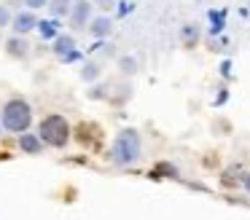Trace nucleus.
<instances>
[{
  "label": "nucleus",
  "mask_w": 250,
  "mask_h": 220,
  "mask_svg": "<svg viewBox=\"0 0 250 220\" xmlns=\"http://www.w3.org/2000/svg\"><path fill=\"white\" fill-rule=\"evenodd\" d=\"M19 148L24 150V153H30V156H35V153H41V148H43V140H41V134H19Z\"/></svg>",
  "instance_id": "6"
},
{
  "label": "nucleus",
  "mask_w": 250,
  "mask_h": 220,
  "mask_svg": "<svg viewBox=\"0 0 250 220\" xmlns=\"http://www.w3.org/2000/svg\"><path fill=\"white\" fill-rule=\"evenodd\" d=\"M3 126L8 129V132L14 134H24L30 129V123H33V107H30L27 100H22V97H14V100H8L6 105H3Z\"/></svg>",
  "instance_id": "1"
},
{
  "label": "nucleus",
  "mask_w": 250,
  "mask_h": 220,
  "mask_svg": "<svg viewBox=\"0 0 250 220\" xmlns=\"http://www.w3.org/2000/svg\"><path fill=\"white\" fill-rule=\"evenodd\" d=\"M110 30H113V21H110L108 16H97V19H92V24H89V32H92L94 38L110 35Z\"/></svg>",
  "instance_id": "8"
},
{
  "label": "nucleus",
  "mask_w": 250,
  "mask_h": 220,
  "mask_svg": "<svg viewBox=\"0 0 250 220\" xmlns=\"http://www.w3.org/2000/svg\"><path fill=\"white\" fill-rule=\"evenodd\" d=\"M73 48H76V40H73L70 35H57V40H54V51L60 54V57H65V54H70Z\"/></svg>",
  "instance_id": "9"
},
{
  "label": "nucleus",
  "mask_w": 250,
  "mask_h": 220,
  "mask_svg": "<svg viewBox=\"0 0 250 220\" xmlns=\"http://www.w3.org/2000/svg\"><path fill=\"white\" fill-rule=\"evenodd\" d=\"M24 3L30 5V11H33V8H43V5L49 3V0H24Z\"/></svg>",
  "instance_id": "16"
},
{
  "label": "nucleus",
  "mask_w": 250,
  "mask_h": 220,
  "mask_svg": "<svg viewBox=\"0 0 250 220\" xmlns=\"http://www.w3.org/2000/svg\"><path fill=\"white\" fill-rule=\"evenodd\" d=\"M38 27H41V35H43V38H54L57 35V30H54L51 21H43V24H38Z\"/></svg>",
  "instance_id": "13"
},
{
  "label": "nucleus",
  "mask_w": 250,
  "mask_h": 220,
  "mask_svg": "<svg viewBox=\"0 0 250 220\" xmlns=\"http://www.w3.org/2000/svg\"><path fill=\"white\" fill-rule=\"evenodd\" d=\"M38 134H41V140H43L46 145H51V148H62V145H67V140H70V126H67L65 116L51 113V116H46L43 121H41Z\"/></svg>",
  "instance_id": "3"
},
{
  "label": "nucleus",
  "mask_w": 250,
  "mask_h": 220,
  "mask_svg": "<svg viewBox=\"0 0 250 220\" xmlns=\"http://www.w3.org/2000/svg\"><path fill=\"white\" fill-rule=\"evenodd\" d=\"M14 21V16H11V11L6 8V5H0V30H3V27H8Z\"/></svg>",
  "instance_id": "11"
},
{
  "label": "nucleus",
  "mask_w": 250,
  "mask_h": 220,
  "mask_svg": "<svg viewBox=\"0 0 250 220\" xmlns=\"http://www.w3.org/2000/svg\"><path fill=\"white\" fill-rule=\"evenodd\" d=\"M140 150H143L140 134H137L135 129H124V132L116 134L113 148H110V159H113L116 164H121V166H129V164H135V161L140 159Z\"/></svg>",
  "instance_id": "2"
},
{
  "label": "nucleus",
  "mask_w": 250,
  "mask_h": 220,
  "mask_svg": "<svg viewBox=\"0 0 250 220\" xmlns=\"http://www.w3.org/2000/svg\"><path fill=\"white\" fill-rule=\"evenodd\" d=\"M121 70H124V73H135V70H137V62H135L132 57H124V59H121Z\"/></svg>",
  "instance_id": "12"
},
{
  "label": "nucleus",
  "mask_w": 250,
  "mask_h": 220,
  "mask_svg": "<svg viewBox=\"0 0 250 220\" xmlns=\"http://www.w3.org/2000/svg\"><path fill=\"white\" fill-rule=\"evenodd\" d=\"M97 75H100L97 64H86V67H83V78H86V80H94Z\"/></svg>",
  "instance_id": "14"
},
{
  "label": "nucleus",
  "mask_w": 250,
  "mask_h": 220,
  "mask_svg": "<svg viewBox=\"0 0 250 220\" xmlns=\"http://www.w3.org/2000/svg\"><path fill=\"white\" fill-rule=\"evenodd\" d=\"M51 14L54 16H70L73 14L70 0H54V3H51Z\"/></svg>",
  "instance_id": "10"
},
{
  "label": "nucleus",
  "mask_w": 250,
  "mask_h": 220,
  "mask_svg": "<svg viewBox=\"0 0 250 220\" xmlns=\"http://www.w3.org/2000/svg\"><path fill=\"white\" fill-rule=\"evenodd\" d=\"M70 21H73V27H78V30H83L86 21L92 24V3H89V0H78V3L73 5Z\"/></svg>",
  "instance_id": "5"
},
{
  "label": "nucleus",
  "mask_w": 250,
  "mask_h": 220,
  "mask_svg": "<svg viewBox=\"0 0 250 220\" xmlns=\"http://www.w3.org/2000/svg\"><path fill=\"white\" fill-rule=\"evenodd\" d=\"M35 27H38V16L33 11H19V14H14V21H11L14 35H27Z\"/></svg>",
  "instance_id": "4"
},
{
  "label": "nucleus",
  "mask_w": 250,
  "mask_h": 220,
  "mask_svg": "<svg viewBox=\"0 0 250 220\" xmlns=\"http://www.w3.org/2000/svg\"><path fill=\"white\" fill-rule=\"evenodd\" d=\"M245 188H248V191H250V175L245 177Z\"/></svg>",
  "instance_id": "17"
},
{
  "label": "nucleus",
  "mask_w": 250,
  "mask_h": 220,
  "mask_svg": "<svg viewBox=\"0 0 250 220\" xmlns=\"http://www.w3.org/2000/svg\"><path fill=\"white\" fill-rule=\"evenodd\" d=\"M6 51L11 54V57L22 59V57H27V51H30V43L24 40L22 35H14V38H8V40H6Z\"/></svg>",
  "instance_id": "7"
},
{
  "label": "nucleus",
  "mask_w": 250,
  "mask_h": 220,
  "mask_svg": "<svg viewBox=\"0 0 250 220\" xmlns=\"http://www.w3.org/2000/svg\"><path fill=\"white\" fill-rule=\"evenodd\" d=\"M183 38H186V43H196V27L186 24V30H183Z\"/></svg>",
  "instance_id": "15"
}]
</instances>
